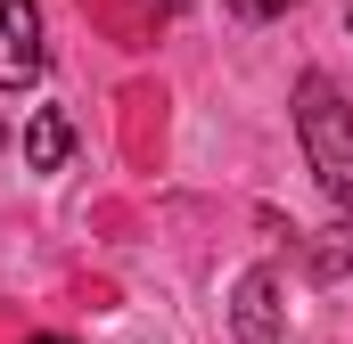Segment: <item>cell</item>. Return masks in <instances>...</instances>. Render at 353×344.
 Masks as SVG:
<instances>
[{
  "label": "cell",
  "mask_w": 353,
  "mask_h": 344,
  "mask_svg": "<svg viewBox=\"0 0 353 344\" xmlns=\"http://www.w3.org/2000/svg\"><path fill=\"white\" fill-rule=\"evenodd\" d=\"M296 140H304V164L329 189V205L353 213V98L329 74H304L296 83Z\"/></svg>",
  "instance_id": "6da1fadb"
},
{
  "label": "cell",
  "mask_w": 353,
  "mask_h": 344,
  "mask_svg": "<svg viewBox=\"0 0 353 344\" xmlns=\"http://www.w3.org/2000/svg\"><path fill=\"white\" fill-rule=\"evenodd\" d=\"M230 336H239V344H288L279 279H271L263 262H255V270H239V287H230Z\"/></svg>",
  "instance_id": "7a4b0ae2"
},
{
  "label": "cell",
  "mask_w": 353,
  "mask_h": 344,
  "mask_svg": "<svg viewBox=\"0 0 353 344\" xmlns=\"http://www.w3.org/2000/svg\"><path fill=\"white\" fill-rule=\"evenodd\" d=\"M50 50H41V8L33 0H0V90L41 83Z\"/></svg>",
  "instance_id": "3957f363"
},
{
  "label": "cell",
  "mask_w": 353,
  "mask_h": 344,
  "mask_svg": "<svg viewBox=\"0 0 353 344\" xmlns=\"http://www.w3.org/2000/svg\"><path fill=\"white\" fill-rule=\"evenodd\" d=\"M74 156V123L58 115V107H33V123H25V164L33 172H66Z\"/></svg>",
  "instance_id": "277c9868"
},
{
  "label": "cell",
  "mask_w": 353,
  "mask_h": 344,
  "mask_svg": "<svg viewBox=\"0 0 353 344\" xmlns=\"http://www.w3.org/2000/svg\"><path fill=\"white\" fill-rule=\"evenodd\" d=\"M304 262H312V279H345L353 270V230H321V238L304 246Z\"/></svg>",
  "instance_id": "5b68a950"
},
{
  "label": "cell",
  "mask_w": 353,
  "mask_h": 344,
  "mask_svg": "<svg viewBox=\"0 0 353 344\" xmlns=\"http://www.w3.org/2000/svg\"><path fill=\"white\" fill-rule=\"evenodd\" d=\"M230 8H239V17H247V25H271V17H288V8H296V0H230Z\"/></svg>",
  "instance_id": "8992f818"
},
{
  "label": "cell",
  "mask_w": 353,
  "mask_h": 344,
  "mask_svg": "<svg viewBox=\"0 0 353 344\" xmlns=\"http://www.w3.org/2000/svg\"><path fill=\"white\" fill-rule=\"evenodd\" d=\"M25 344H66V336H25Z\"/></svg>",
  "instance_id": "52a82bcc"
},
{
  "label": "cell",
  "mask_w": 353,
  "mask_h": 344,
  "mask_svg": "<svg viewBox=\"0 0 353 344\" xmlns=\"http://www.w3.org/2000/svg\"><path fill=\"white\" fill-rule=\"evenodd\" d=\"M0 148H8V123H0Z\"/></svg>",
  "instance_id": "ba28073f"
},
{
  "label": "cell",
  "mask_w": 353,
  "mask_h": 344,
  "mask_svg": "<svg viewBox=\"0 0 353 344\" xmlns=\"http://www.w3.org/2000/svg\"><path fill=\"white\" fill-rule=\"evenodd\" d=\"M165 8H189V0H165Z\"/></svg>",
  "instance_id": "9c48e42d"
},
{
  "label": "cell",
  "mask_w": 353,
  "mask_h": 344,
  "mask_svg": "<svg viewBox=\"0 0 353 344\" xmlns=\"http://www.w3.org/2000/svg\"><path fill=\"white\" fill-rule=\"evenodd\" d=\"M345 33H353V8H345Z\"/></svg>",
  "instance_id": "30bf717a"
}]
</instances>
